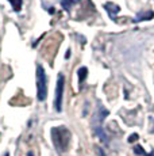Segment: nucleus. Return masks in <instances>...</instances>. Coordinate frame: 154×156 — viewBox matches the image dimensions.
Segmentation results:
<instances>
[{"mask_svg":"<svg viewBox=\"0 0 154 156\" xmlns=\"http://www.w3.org/2000/svg\"><path fill=\"white\" fill-rule=\"evenodd\" d=\"M52 137L55 148L60 152H65L69 147L70 143V133L66 128H53L52 129Z\"/></svg>","mask_w":154,"mask_h":156,"instance_id":"nucleus-1","label":"nucleus"},{"mask_svg":"<svg viewBox=\"0 0 154 156\" xmlns=\"http://www.w3.org/2000/svg\"><path fill=\"white\" fill-rule=\"evenodd\" d=\"M37 98L39 102L47 98V77L42 65H37Z\"/></svg>","mask_w":154,"mask_h":156,"instance_id":"nucleus-2","label":"nucleus"},{"mask_svg":"<svg viewBox=\"0 0 154 156\" xmlns=\"http://www.w3.org/2000/svg\"><path fill=\"white\" fill-rule=\"evenodd\" d=\"M64 83L65 77L64 75L60 73L57 79V87H55V97H54V107L55 112L60 113L62 110V94H64Z\"/></svg>","mask_w":154,"mask_h":156,"instance_id":"nucleus-3","label":"nucleus"},{"mask_svg":"<svg viewBox=\"0 0 154 156\" xmlns=\"http://www.w3.org/2000/svg\"><path fill=\"white\" fill-rule=\"evenodd\" d=\"M104 8H105V11H107V12L109 14V16H111V18H114L115 15H116V14L120 11L119 5L114 4V3H107V4L104 5Z\"/></svg>","mask_w":154,"mask_h":156,"instance_id":"nucleus-4","label":"nucleus"},{"mask_svg":"<svg viewBox=\"0 0 154 156\" xmlns=\"http://www.w3.org/2000/svg\"><path fill=\"white\" fill-rule=\"evenodd\" d=\"M153 16H154L153 11H149V12H139L134 20H135V22H141V20H149V19H153Z\"/></svg>","mask_w":154,"mask_h":156,"instance_id":"nucleus-5","label":"nucleus"},{"mask_svg":"<svg viewBox=\"0 0 154 156\" xmlns=\"http://www.w3.org/2000/svg\"><path fill=\"white\" fill-rule=\"evenodd\" d=\"M8 2L11 3V5H12L14 11H20L22 10V4H23V0H8Z\"/></svg>","mask_w":154,"mask_h":156,"instance_id":"nucleus-6","label":"nucleus"},{"mask_svg":"<svg viewBox=\"0 0 154 156\" xmlns=\"http://www.w3.org/2000/svg\"><path fill=\"white\" fill-rule=\"evenodd\" d=\"M87 73H88V69L85 67L80 68L79 69V76H80V83H82L85 80V77H87Z\"/></svg>","mask_w":154,"mask_h":156,"instance_id":"nucleus-7","label":"nucleus"},{"mask_svg":"<svg viewBox=\"0 0 154 156\" xmlns=\"http://www.w3.org/2000/svg\"><path fill=\"white\" fill-rule=\"evenodd\" d=\"M134 151H135V154H138V155H143V156H152V155H147L146 152L142 149V147H139V145H137L134 148Z\"/></svg>","mask_w":154,"mask_h":156,"instance_id":"nucleus-8","label":"nucleus"},{"mask_svg":"<svg viewBox=\"0 0 154 156\" xmlns=\"http://www.w3.org/2000/svg\"><path fill=\"white\" fill-rule=\"evenodd\" d=\"M134 140H138V134H131L130 136V139H129L130 143H134Z\"/></svg>","mask_w":154,"mask_h":156,"instance_id":"nucleus-9","label":"nucleus"}]
</instances>
